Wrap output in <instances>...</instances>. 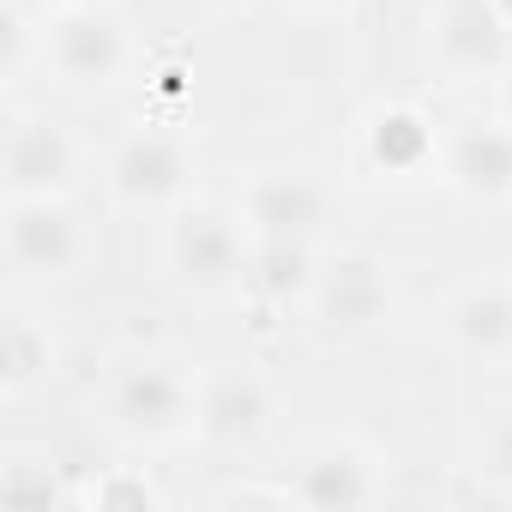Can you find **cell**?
<instances>
[{
    "mask_svg": "<svg viewBox=\"0 0 512 512\" xmlns=\"http://www.w3.org/2000/svg\"><path fill=\"white\" fill-rule=\"evenodd\" d=\"M0 181H7V199H73L85 181L79 133L49 109L13 103L7 145H0Z\"/></svg>",
    "mask_w": 512,
    "mask_h": 512,
    "instance_id": "cell-6",
    "label": "cell"
},
{
    "mask_svg": "<svg viewBox=\"0 0 512 512\" xmlns=\"http://www.w3.org/2000/svg\"><path fill=\"white\" fill-rule=\"evenodd\" d=\"M211 506H296L290 482H235V488H217Z\"/></svg>",
    "mask_w": 512,
    "mask_h": 512,
    "instance_id": "cell-21",
    "label": "cell"
},
{
    "mask_svg": "<svg viewBox=\"0 0 512 512\" xmlns=\"http://www.w3.org/2000/svg\"><path fill=\"white\" fill-rule=\"evenodd\" d=\"M229 205L241 211L253 241H320L332 223V193L320 175L296 169V163H272V169H247L229 193Z\"/></svg>",
    "mask_w": 512,
    "mask_h": 512,
    "instance_id": "cell-8",
    "label": "cell"
},
{
    "mask_svg": "<svg viewBox=\"0 0 512 512\" xmlns=\"http://www.w3.org/2000/svg\"><path fill=\"white\" fill-rule=\"evenodd\" d=\"M302 314L326 338H362V332H374L392 314V266H386V253H374L362 241L326 247L320 253V278H314Z\"/></svg>",
    "mask_w": 512,
    "mask_h": 512,
    "instance_id": "cell-5",
    "label": "cell"
},
{
    "mask_svg": "<svg viewBox=\"0 0 512 512\" xmlns=\"http://www.w3.org/2000/svg\"><path fill=\"white\" fill-rule=\"evenodd\" d=\"M320 278V241H253L241 290L260 308H308Z\"/></svg>",
    "mask_w": 512,
    "mask_h": 512,
    "instance_id": "cell-15",
    "label": "cell"
},
{
    "mask_svg": "<svg viewBox=\"0 0 512 512\" xmlns=\"http://www.w3.org/2000/svg\"><path fill=\"white\" fill-rule=\"evenodd\" d=\"M0 500L7 506H73L79 482H67L49 452H7V464H0Z\"/></svg>",
    "mask_w": 512,
    "mask_h": 512,
    "instance_id": "cell-17",
    "label": "cell"
},
{
    "mask_svg": "<svg viewBox=\"0 0 512 512\" xmlns=\"http://www.w3.org/2000/svg\"><path fill=\"white\" fill-rule=\"evenodd\" d=\"M356 169L392 187L440 181V121L416 97H380L356 115Z\"/></svg>",
    "mask_w": 512,
    "mask_h": 512,
    "instance_id": "cell-7",
    "label": "cell"
},
{
    "mask_svg": "<svg viewBox=\"0 0 512 512\" xmlns=\"http://www.w3.org/2000/svg\"><path fill=\"white\" fill-rule=\"evenodd\" d=\"M55 7H97V0H55Z\"/></svg>",
    "mask_w": 512,
    "mask_h": 512,
    "instance_id": "cell-25",
    "label": "cell"
},
{
    "mask_svg": "<svg viewBox=\"0 0 512 512\" xmlns=\"http://www.w3.org/2000/svg\"><path fill=\"white\" fill-rule=\"evenodd\" d=\"M199 151L169 121H127L103 151V187L121 211H175L193 199Z\"/></svg>",
    "mask_w": 512,
    "mask_h": 512,
    "instance_id": "cell-3",
    "label": "cell"
},
{
    "mask_svg": "<svg viewBox=\"0 0 512 512\" xmlns=\"http://www.w3.org/2000/svg\"><path fill=\"white\" fill-rule=\"evenodd\" d=\"M428 49H434V67L446 79L482 85V79H500L512 67V25L500 19L494 0H434Z\"/></svg>",
    "mask_w": 512,
    "mask_h": 512,
    "instance_id": "cell-12",
    "label": "cell"
},
{
    "mask_svg": "<svg viewBox=\"0 0 512 512\" xmlns=\"http://www.w3.org/2000/svg\"><path fill=\"white\" fill-rule=\"evenodd\" d=\"M494 7H500V19H506V25H512V0H494Z\"/></svg>",
    "mask_w": 512,
    "mask_h": 512,
    "instance_id": "cell-24",
    "label": "cell"
},
{
    "mask_svg": "<svg viewBox=\"0 0 512 512\" xmlns=\"http://www.w3.org/2000/svg\"><path fill=\"white\" fill-rule=\"evenodd\" d=\"M278 416V392L260 368L247 362H211L199 368V416H193V440L211 452H247L272 434Z\"/></svg>",
    "mask_w": 512,
    "mask_h": 512,
    "instance_id": "cell-10",
    "label": "cell"
},
{
    "mask_svg": "<svg viewBox=\"0 0 512 512\" xmlns=\"http://www.w3.org/2000/svg\"><path fill=\"white\" fill-rule=\"evenodd\" d=\"M31 61L43 67V31H31L25 0H7V55H0V73H7V85H19Z\"/></svg>",
    "mask_w": 512,
    "mask_h": 512,
    "instance_id": "cell-20",
    "label": "cell"
},
{
    "mask_svg": "<svg viewBox=\"0 0 512 512\" xmlns=\"http://www.w3.org/2000/svg\"><path fill=\"white\" fill-rule=\"evenodd\" d=\"M211 13H229V19H241V13H253V7H266V0H205Z\"/></svg>",
    "mask_w": 512,
    "mask_h": 512,
    "instance_id": "cell-23",
    "label": "cell"
},
{
    "mask_svg": "<svg viewBox=\"0 0 512 512\" xmlns=\"http://www.w3.org/2000/svg\"><path fill=\"white\" fill-rule=\"evenodd\" d=\"M284 7H290L296 19H344L356 0H284Z\"/></svg>",
    "mask_w": 512,
    "mask_h": 512,
    "instance_id": "cell-22",
    "label": "cell"
},
{
    "mask_svg": "<svg viewBox=\"0 0 512 512\" xmlns=\"http://www.w3.org/2000/svg\"><path fill=\"white\" fill-rule=\"evenodd\" d=\"M440 338L464 362H512V278H464L440 302Z\"/></svg>",
    "mask_w": 512,
    "mask_h": 512,
    "instance_id": "cell-14",
    "label": "cell"
},
{
    "mask_svg": "<svg viewBox=\"0 0 512 512\" xmlns=\"http://www.w3.org/2000/svg\"><path fill=\"white\" fill-rule=\"evenodd\" d=\"M43 73L79 97L115 91L133 73V31L121 25L109 0H97V7H55V19H43Z\"/></svg>",
    "mask_w": 512,
    "mask_h": 512,
    "instance_id": "cell-4",
    "label": "cell"
},
{
    "mask_svg": "<svg viewBox=\"0 0 512 512\" xmlns=\"http://www.w3.org/2000/svg\"><path fill=\"white\" fill-rule=\"evenodd\" d=\"M440 187L464 205L506 211L512 205V121L506 115H458L440 127Z\"/></svg>",
    "mask_w": 512,
    "mask_h": 512,
    "instance_id": "cell-11",
    "label": "cell"
},
{
    "mask_svg": "<svg viewBox=\"0 0 512 512\" xmlns=\"http://www.w3.org/2000/svg\"><path fill=\"white\" fill-rule=\"evenodd\" d=\"M476 482L494 500H512V404H500L476 428Z\"/></svg>",
    "mask_w": 512,
    "mask_h": 512,
    "instance_id": "cell-18",
    "label": "cell"
},
{
    "mask_svg": "<svg viewBox=\"0 0 512 512\" xmlns=\"http://www.w3.org/2000/svg\"><path fill=\"white\" fill-rule=\"evenodd\" d=\"M284 482H290L296 506H374V500L392 494L386 458H380L368 440H356V434H326V440H314V446L296 458V470H290Z\"/></svg>",
    "mask_w": 512,
    "mask_h": 512,
    "instance_id": "cell-13",
    "label": "cell"
},
{
    "mask_svg": "<svg viewBox=\"0 0 512 512\" xmlns=\"http://www.w3.org/2000/svg\"><path fill=\"white\" fill-rule=\"evenodd\" d=\"M199 374L169 356H127L103 386V428L127 446H175L193 440Z\"/></svg>",
    "mask_w": 512,
    "mask_h": 512,
    "instance_id": "cell-1",
    "label": "cell"
},
{
    "mask_svg": "<svg viewBox=\"0 0 512 512\" xmlns=\"http://www.w3.org/2000/svg\"><path fill=\"white\" fill-rule=\"evenodd\" d=\"M169 494L145 476V464H109L103 476L79 482V500L73 506H163Z\"/></svg>",
    "mask_w": 512,
    "mask_h": 512,
    "instance_id": "cell-19",
    "label": "cell"
},
{
    "mask_svg": "<svg viewBox=\"0 0 512 512\" xmlns=\"http://www.w3.org/2000/svg\"><path fill=\"white\" fill-rule=\"evenodd\" d=\"M61 368V344L49 326H37L31 314H13L7 320V338H0V398L19 404L31 398L37 386H49Z\"/></svg>",
    "mask_w": 512,
    "mask_h": 512,
    "instance_id": "cell-16",
    "label": "cell"
},
{
    "mask_svg": "<svg viewBox=\"0 0 512 512\" xmlns=\"http://www.w3.org/2000/svg\"><path fill=\"white\" fill-rule=\"evenodd\" d=\"M247 253H253V235H247L235 205L187 199L163 223V272L181 296L211 302V296L235 290L247 278Z\"/></svg>",
    "mask_w": 512,
    "mask_h": 512,
    "instance_id": "cell-2",
    "label": "cell"
},
{
    "mask_svg": "<svg viewBox=\"0 0 512 512\" xmlns=\"http://www.w3.org/2000/svg\"><path fill=\"white\" fill-rule=\"evenodd\" d=\"M0 241H7V266L37 284H61L91 260V223L73 211V199H7Z\"/></svg>",
    "mask_w": 512,
    "mask_h": 512,
    "instance_id": "cell-9",
    "label": "cell"
}]
</instances>
